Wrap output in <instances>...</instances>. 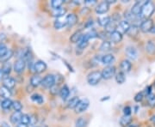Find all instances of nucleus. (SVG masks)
Here are the masks:
<instances>
[{"mask_svg": "<svg viewBox=\"0 0 155 127\" xmlns=\"http://www.w3.org/2000/svg\"><path fill=\"white\" fill-rule=\"evenodd\" d=\"M155 12V5L152 1H145L141 7V17L145 19H150Z\"/></svg>", "mask_w": 155, "mask_h": 127, "instance_id": "nucleus-1", "label": "nucleus"}, {"mask_svg": "<svg viewBox=\"0 0 155 127\" xmlns=\"http://www.w3.org/2000/svg\"><path fill=\"white\" fill-rule=\"evenodd\" d=\"M102 79V73L98 71H91L87 76V82L90 85H97Z\"/></svg>", "mask_w": 155, "mask_h": 127, "instance_id": "nucleus-2", "label": "nucleus"}, {"mask_svg": "<svg viewBox=\"0 0 155 127\" xmlns=\"http://www.w3.org/2000/svg\"><path fill=\"white\" fill-rule=\"evenodd\" d=\"M154 23H153V21L150 18V19H144L140 25V30L143 33H148V32H151L152 28L153 27Z\"/></svg>", "mask_w": 155, "mask_h": 127, "instance_id": "nucleus-3", "label": "nucleus"}, {"mask_svg": "<svg viewBox=\"0 0 155 127\" xmlns=\"http://www.w3.org/2000/svg\"><path fill=\"white\" fill-rule=\"evenodd\" d=\"M41 85L46 88H51L55 85V77L52 74H48L45 76L44 78H42Z\"/></svg>", "mask_w": 155, "mask_h": 127, "instance_id": "nucleus-4", "label": "nucleus"}, {"mask_svg": "<svg viewBox=\"0 0 155 127\" xmlns=\"http://www.w3.org/2000/svg\"><path fill=\"white\" fill-rule=\"evenodd\" d=\"M26 68V62L23 59H17L13 65V71L17 74H22Z\"/></svg>", "mask_w": 155, "mask_h": 127, "instance_id": "nucleus-5", "label": "nucleus"}, {"mask_svg": "<svg viewBox=\"0 0 155 127\" xmlns=\"http://www.w3.org/2000/svg\"><path fill=\"white\" fill-rule=\"evenodd\" d=\"M101 73H102V78L106 79V80H109V79H110V78H112L115 76V74H116V67H106L105 69L103 70V71L101 72Z\"/></svg>", "mask_w": 155, "mask_h": 127, "instance_id": "nucleus-6", "label": "nucleus"}, {"mask_svg": "<svg viewBox=\"0 0 155 127\" xmlns=\"http://www.w3.org/2000/svg\"><path fill=\"white\" fill-rule=\"evenodd\" d=\"M47 70V64L44 61L38 60L34 64L33 71L36 74H41Z\"/></svg>", "mask_w": 155, "mask_h": 127, "instance_id": "nucleus-7", "label": "nucleus"}, {"mask_svg": "<svg viewBox=\"0 0 155 127\" xmlns=\"http://www.w3.org/2000/svg\"><path fill=\"white\" fill-rule=\"evenodd\" d=\"M89 105H90V101L88 99L84 98V99L80 100L79 102L78 103L77 106L75 107L76 113H83L88 108Z\"/></svg>", "mask_w": 155, "mask_h": 127, "instance_id": "nucleus-8", "label": "nucleus"}, {"mask_svg": "<svg viewBox=\"0 0 155 127\" xmlns=\"http://www.w3.org/2000/svg\"><path fill=\"white\" fill-rule=\"evenodd\" d=\"M16 83H17V80L15 78H13L12 77H5L4 79H3V85L9 89H13L16 86Z\"/></svg>", "mask_w": 155, "mask_h": 127, "instance_id": "nucleus-9", "label": "nucleus"}, {"mask_svg": "<svg viewBox=\"0 0 155 127\" xmlns=\"http://www.w3.org/2000/svg\"><path fill=\"white\" fill-rule=\"evenodd\" d=\"M109 10H110V5L106 1H104V2H101L100 4H98V5L97 6L96 12L99 15H102L108 12Z\"/></svg>", "mask_w": 155, "mask_h": 127, "instance_id": "nucleus-10", "label": "nucleus"}, {"mask_svg": "<svg viewBox=\"0 0 155 127\" xmlns=\"http://www.w3.org/2000/svg\"><path fill=\"white\" fill-rule=\"evenodd\" d=\"M22 114L23 113H22V112H16V111H14L11 114V116H10V121H11V124H13V125L19 124L20 121H21Z\"/></svg>", "mask_w": 155, "mask_h": 127, "instance_id": "nucleus-11", "label": "nucleus"}, {"mask_svg": "<svg viewBox=\"0 0 155 127\" xmlns=\"http://www.w3.org/2000/svg\"><path fill=\"white\" fill-rule=\"evenodd\" d=\"M144 2H137V3H135L133 5L132 9H131V13L133 14L134 17H138V16L140 15V13H141V7L143 5Z\"/></svg>", "mask_w": 155, "mask_h": 127, "instance_id": "nucleus-12", "label": "nucleus"}, {"mask_svg": "<svg viewBox=\"0 0 155 127\" xmlns=\"http://www.w3.org/2000/svg\"><path fill=\"white\" fill-rule=\"evenodd\" d=\"M89 40L90 39L88 38V36H87V34H86V33L83 34L82 38L80 39L79 42L78 43V48L80 50L85 49V48L88 46Z\"/></svg>", "mask_w": 155, "mask_h": 127, "instance_id": "nucleus-13", "label": "nucleus"}, {"mask_svg": "<svg viewBox=\"0 0 155 127\" xmlns=\"http://www.w3.org/2000/svg\"><path fill=\"white\" fill-rule=\"evenodd\" d=\"M14 56V51L12 49H8L2 57H0V63L1 64H5L7 62H10L11 59Z\"/></svg>", "mask_w": 155, "mask_h": 127, "instance_id": "nucleus-14", "label": "nucleus"}, {"mask_svg": "<svg viewBox=\"0 0 155 127\" xmlns=\"http://www.w3.org/2000/svg\"><path fill=\"white\" fill-rule=\"evenodd\" d=\"M131 68H132V64H131L130 61L127 60V59H123L120 64V69L123 73L130 71Z\"/></svg>", "mask_w": 155, "mask_h": 127, "instance_id": "nucleus-15", "label": "nucleus"}, {"mask_svg": "<svg viewBox=\"0 0 155 127\" xmlns=\"http://www.w3.org/2000/svg\"><path fill=\"white\" fill-rule=\"evenodd\" d=\"M126 54L127 55V57L131 59H137V56H138V52L137 50L135 49L133 46H127L126 48Z\"/></svg>", "mask_w": 155, "mask_h": 127, "instance_id": "nucleus-16", "label": "nucleus"}, {"mask_svg": "<svg viewBox=\"0 0 155 127\" xmlns=\"http://www.w3.org/2000/svg\"><path fill=\"white\" fill-rule=\"evenodd\" d=\"M110 40L114 43H120L122 40V33L118 30L114 31L113 33H110Z\"/></svg>", "mask_w": 155, "mask_h": 127, "instance_id": "nucleus-17", "label": "nucleus"}, {"mask_svg": "<svg viewBox=\"0 0 155 127\" xmlns=\"http://www.w3.org/2000/svg\"><path fill=\"white\" fill-rule=\"evenodd\" d=\"M11 90L5 87L4 85L0 86V97L4 98V99H10L11 96Z\"/></svg>", "mask_w": 155, "mask_h": 127, "instance_id": "nucleus-18", "label": "nucleus"}, {"mask_svg": "<svg viewBox=\"0 0 155 127\" xmlns=\"http://www.w3.org/2000/svg\"><path fill=\"white\" fill-rule=\"evenodd\" d=\"M41 81H42V78H41L39 75H34L33 77H31V78H30V83L29 84L33 88H36L39 85L41 84Z\"/></svg>", "mask_w": 155, "mask_h": 127, "instance_id": "nucleus-19", "label": "nucleus"}, {"mask_svg": "<svg viewBox=\"0 0 155 127\" xmlns=\"http://www.w3.org/2000/svg\"><path fill=\"white\" fill-rule=\"evenodd\" d=\"M66 19H67V24L69 27L74 26L78 22V17L75 14H69V15H67Z\"/></svg>", "mask_w": 155, "mask_h": 127, "instance_id": "nucleus-20", "label": "nucleus"}, {"mask_svg": "<svg viewBox=\"0 0 155 127\" xmlns=\"http://www.w3.org/2000/svg\"><path fill=\"white\" fill-rule=\"evenodd\" d=\"M130 24H129V22H127V20H125V21H121V22H119V24H118V27L120 28V32L121 33H127V31H128V29L130 28Z\"/></svg>", "mask_w": 155, "mask_h": 127, "instance_id": "nucleus-21", "label": "nucleus"}, {"mask_svg": "<svg viewBox=\"0 0 155 127\" xmlns=\"http://www.w3.org/2000/svg\"><path fill=\"white\" fill-rule=\"evenodd\" d=\"M1 70H2V71L4 73L5 77H8L11 74V71H12V65H11L10 62L5 63V64L2 65Z\"/></svg>", "mask_w": 155, "mask_h": 127, "instance_id": "nucleus-22", "label": "nucleus"}, {"mask_svg": "<svg viewBox=\"0 0 155 127\" xmlns=\"http://www.w3.org/2000/svg\"><path fill=\"white\" fill-rule=\"evenodd\" d=\"M132 121H133V118H132V117L124 115V116H122V118H121V119H120V125L123 127L129 126L130 124L132 123Z\"/></svg>", "mask_w": 155, "mask_h": 127, "instance_id": "nucleus-23", "label": "nucleus"}, {"mask_svg": "<svg viewBox=\"0 0 155 127\" xmlns=\"http://www.w3.org/2000/svg\"><path fill=\"white\" fill-rule=\"evenodd\" d=\"M146 50L151 55H155V41L149 40L146 44Z\"/></svg>", "mask_w": 155, "mask_h": 127, "instance_id": "nucleus-24", "label": "nucleus"}, {"mask_svg": "<svg viewBox=\"0 0 155 127\" xmlns=\"http://www.w3.org/2000/svg\"><path fill=\"white\" fill-rule=\"evenodd\" d=\"M101 61L104 65H110L115 61V57L112 54H105L101 58Z\"/></svg>", "mask_w": 155, "mask_h": 127, "instance_id": "nucleus-25", "label": "nucleus"}, {"mask_svg": "<svg viewBox=\"0 0 155 127\" xmlns=\"http://www.w3.org/2000/svg\"><path fill=\"white\" fill-rule=\"evenodd\" d=\"M60 94H61V97L62 100H67L68 97H69V95H70V89L69 88L67 87V85H64L62 88H61V90H60Z\"/></svg>", "mask_w": 155, "mask_h": 127, "instance_id": "nucleus-26", "label": "nucleus"}, {"mask_svg": "<svg viewBox=\"0 0 155 127\" xmlns=\"http://www.w3.org/2000/svg\"><path fill=\"white\" fill-rule=\"evenodd\" d=\"M67 24V19L65 18H57V20H56L55 22H54V28L56 29H61V28H63Z\"/></svg>", "mask_w": 155, "mask_h": 127, "instance_id": "nucleus-27", "label": "nucleus"}, {"mask_svg": "<svg viewBox=\"0 0 155 127\" xmlns=\"http://www.w3.org/2000/svg\"><path fill=\"white\" fill-rule=\"evenodd\" d=\"M66 13H67V9L66 8H59V9H56V10L53 11L52 15H53V17L61 18L64 15H66Z\"/></svg>", "mask_w": 155, "mask_h": 127, "instance_id": "nucleus-28", "label": "nucleus"}, {"mask_svg": "<svg viewBox=\"0 0 155 127\" xmlns=\"http://www.w3.org/2000/svg\"><path fill=\"white\" fill-rule=\"evenodd\" d=\"M12 104H13V101L11 99H4L1 102V107L4 110H9L12 107Z\"/></svg>", "mask_w": 155, "mask_h": 127, "instance_id": "nucleus-29", "label": "nucleus"}, {"mask_svg": "<svg viewBox=\"0 0 155 127\" xmlns=\"http://www.w3.org/2000/svg\"><path fill=\"white\" fill-rule=\"evenodd\" d=\"M82 36H83V33H81L80 31H77L74 33H72V35L70 37V40L72 43H78V42H79L80 39L82 38Z\"/></svg>", "mask_w": 155, "mask_h": 127, "instance_id": "nucleus-30", "label": "nucleus"}, {"mask_svg": "<svg viewBox=\"0 0 155 127\" xmlns=\"http://www.w3.org/2000/svg\"><path fill=\"white\" fill-rule=\"evenodd\" d=\"M118 24H119V23H118ZM118 24H117L116 22H114V21H111V22L105 27V30L107 32H109V33H113L114 31H116V28H117Z\"/></svg>", "mask_w": 155, "mask_h": 127, "instance_id": "nucleus-31", "label": "nucleus"}, {"mask_svg": "<svg viewBox=\"0 0 155 127\" xmlns=\"http://www.w3.org/2000/svg\"><path fill=\"white\" fill-rule=\"evenodd\" d=\"M139 32H140V28L136 25H133V26H130V28L128 29L127 33L129 36H136L138 35Z\"/></svg>", "mask_w": 155, "mask_h": 127, "instance_id": "nucleus-32", "label": "nucleus"}, {"mask_svg": "<svg viewBox=\"0 0 155 127\" xmlns=\"http://www.w3.org/2000/svg\"><path fill=\"white\" fill-rule=\"evenodd\" d=\"M115 78H116V83H119V84H122V83H125V81H126L125 74L122 71L118 72V73L116 75V77H115Z\"/></svg>", "mask_w": 155, "mask_h": 127, "instance_id": "nucleus-33", "label": "nucleus"}, {"mask_svg": "<svg viewBox=\"0 0 155 127\" xmlns=\"http://www.w3.org/2000/svg\"><path fill=\"white\" fill-rule=\"evenodd\" d=\"M79 98L77 97V96H74V97H72V99L69 100V102H68V107L69 108H72V109H75V107L77 106L78 103L79 102Z\"/></svg>", "mask_w": 155, "mask_h": 127, "instance_id": "nucleus-34", "label": "nucleus"}, {"mask_svg": "<svg viewBox=\"0 0 155 127\" xmlns=\"http://www.w3.org/2000/svg\"><path fill=\"white\" fill-rule=\"evenodd\" d=\"M111 49V43L108 40H104L101 46H100V50L103 52H108Z\"/></svg>", "mask_w": 155, "mask_h": 127, "instance_id": "nucleus-35", "label": "nucleus"}, {"mask_svg": "<svg viewBox=\"0 0 155 127\" xmlns=\"http://www.w3.org/2000/svg\"><path fill=\"white\" fill-rule=\"evenodd\" d=\"M31 100L34 102H36L38 104H42L43 103V97L39 94H34L31 95Z\"/></svg>", "mask_w": 155, "mask_h": 127, "instance_id": "nucleus-36", "label": "nucleus"}, {"mask_svg": "<svg viewBox=\"0 0 155 127\" xmlns=\"http://www.w3.org/2000/svg\"><path fill=\"white\" fill-rule=\"evenodd\" d=\"M111 22L110 17H101L98 19V23L100 24V26H103V27H106L110 22Z\"/></svg>", "mask_w": 155, "mask_h": 127, "instance_id": "nucleus-37", "label": "nucleus"}, {"mask_svg": "<svg viewBox=\"0 0 155 127\" xmlns=\"http://www.w3.org/2000/svg\"><path fill=\"white\" fill-rule=\"evenodd\" d=\"M147 97V104L151 108H154L155 107V94H149Z\"/></svg>", "mask_w": 155, "mask_h": 127, "instance_id": "nucleus-38", "label": "nucleus"}, {"mask_svg": "<svg viewBox=\"0 0 155 127\" xmlns=\"http://www.w3.org/2000/svg\"><path fill=\"white\" fill-rule=\"evenodd\" d=\"M12 107L13 109L16 111V112H21L22 109V104L20 100H14L13 101V104H12Z\"/></svg>", "mask_w": 155, "mask_h": 127, "instance_id": "nucleus-39", "label": "nucleus"}, {"mask_svg": "<svg viewBox=\"0 0 155 127\" xmlns=\"http://www.w3.org/2000/svg\"><path fill=\"white\" fill-rule=\"evenodd\" d=\"M64 4V1L63 0H53L51 2V5L52 7L56 10V9H59V8H61L62 5Z\"/></svg>", "mask_w": 155, "mask_h": 127, "instance_id": "nucleus-40", "label": "nucleus"}, {"mask_svg": "<svg viewBox=\"0 0 155 127\" xmlns=\"http://www.w3.org/2000/svg\"><path fill=\"white\" fill-rule=\"evenodd\" d=\"M87 124V121L84 118H79L76 121V126L77 127H84Z\"/></svg>", "mask_w": 155, "mask_h": 127, "instance_id": "nucleus-41", "label": "nucleus"}, {"mask_svg": "<svg viewBox=\"0 0 155 127\" xmlns=\"http://www.w3.org/2000/svg\"><path fill=\"white\" fill-rule=\"evenodd\" d=\"M20 123L24 124V125H29L30 123V116L28 114H22V119H21V121Z\"/></svg>", "mask_w": 155, "mask_h": 127, "instance_id": "nucleus-42", "label": "nucleus"}, {"mask_svg": "<svg viewBox=\"0 0 155 127\" xmlns=\"http://www.w3.org/2000/svg\"><path fill=\"white\" fill-rule=\"evenodd\" d=\"M144 96L145 94L143 92H139V93H137V94L134 95V101L135 102H140V101H142Z\"/></svg>", "mask_w": 155, "mask_h": 127, "instance_id": "nucleus-43", "label": "nucleus"}, {"mask_svg": "<svg viewBox=\"0 0 155 127\" xmlns=\"http://www.w3.org/2000/svg\"><path fill=\"white\" fill-rule=\"evenodd\" d=\"M7 51H8L7 46L4 42H0V57L4 55Z\"/></svg>", "mask_w": 155, "mask_h": 127, "instance_id": "nucleus-44", "label": "nucleus"}, {"mask_svg": "<svg viewBox=\"0 0 155 127\" xmlns=\"http://www.w3.org/2000/svg\"><path fill=\"white\" fill-rule=\"evenodd\" d=\"M86 34H87L89 39H93V38H96V37L98 36V33H97L95 30H91V31H90V32L86 33Z\"/></svg>", "mask_w": 155, "mask_h": 127, "instance_id": "nucleus-45", "label": "nucleus"}, {"mask_svg": "<svg viewBox=\"0 0 155 127\" xmlns=\"http://www.w3.org/2000/svg\"><path fill=\"white\" fill-rule=\"evenodd\" d=\"M131 113H132V109H131V107H130L129 106H125V107L123 108V113H124V115H126V116H130Z\"/></svg>", "mask_w": 155, "mask_h": 127, "instance_id": "nucleus-46", "label": "nucleus"}, {"mask_svg": "<svg viewBox=\"0 0 155 127\" xmlns=\"http://www.w3.org/2000/svg\"><path fill=\"white\" fill-rule=\"evenodd\" d=\"M152 89H153V88H152V86H151V85H149V86H147L146 88H145V90L143 91V93H144L145 95L148 96L149 94H152Z\"/></svg>", "mask_w": 155, "mask_h": 127, "instance_id": "nucleus-47", "label": "nucleus"}, {"mask_svg": "<svg viewBox=\"0 0 155 127\" xmlns=\"http://www.w3.org/2000/svg\"><path fill=\"white\" fill-rule=\"evenodd\" d=\"M36 123H37V118H35V115L30 116V123H29V125L34 126L35 125H36Z\"/></svg>", "mask_w": 155, "mask_h": 127, "instance_id": "nucleus-48", "label": "nucleus"}, {"mask_svg": "<svg viewBox=\"0 0 155 127\" xmlns=\"http://www.w3.org/2000/svg\"><path fill=\"white\" fill-rule=\"evenodd\" d=\"M58 90H59V88H58V87H56L55 85H54V87H52V88H50V92L54 94H57V93H58Z\"/></svg>", "mask_w": 155, "mask_h": 127, "instance_id": "nucleus-49", "label": "nucleus"}, {"mask_svg": "<svg viewBox=\"0 0 155 127\" xmlns=\"http://www.w3.org/2000/svg\"><path fill=\"white\" fill-rule=\"evenodd\" d=\"M0 127H10L9 125V124L5 121H3L1 122V124H0Z\"/></svg>", "mask_w": 155, "mask_h": 127, "instance_id": "nucleus-50", "label": "nucleus"}, {"mask_svg": "<svg viewBox=\"0 0 155 127\" xmlns=\"http://www.w3.org/2000/svg\"><path fill=\"white\" fill-rule=\"evenodd\" d=\"M150 121L152 122V124L155 126V115H153V116H152L150 118Z\"/></svg>", "mask_w": 155, "mask_h": 127, "instance_id": "nucleus-51", "label": "nucleus"}, {"mask_svg": "<svg viewBox=\"0 0 155 127\" xmlns=\"http://www.w3.org/2000/svg\"><path fill=\"white\" fill-rule=\"evenodd\" d=\"M16 127H28V125H24V124H22V123H19V124H17Z\"/></svg>", "mask_w": 155, "mask_h": 127, "instance_id": "nucleus-52", "label": "nucleus"}, {"mask_svg": "<svg viewBox=\"0 0 155 127\" xmlns=\"http://www.w3.org/2000/svg\"><path fill=\"white\" fill-rule=\"evenodd\" d=\"M4 78H5V75H4V73H3L1 68H0V81H2L4 79Z\"/></svg>", "mask_w": 155, "mask_h": 127, "instance_id": "nucleus-53", "label": "nucleus"}, {"mask_svg": "<svg viewBox=\"0 0 155 127\" xmlns=\"http://www.w3.org/2000/svg\"><path fill=\"white\" fill-rule=\"evenodd\" d=\"M85 3L86 4H95L96 3V0H85Z\"/></svg>", "mask_w": 155, "mask_h": 127, "instance_id": "nucleus-54", "label": "nucleus"}, {"mask_svg": "<svg viewBox=\"0 0 155 127\" xmlns=\"http://www.w3.org/2000/svg\"><path fill=\"white\" fill-rule=\"evenodd\" d=\"M106 2H107L109 5H110V4H114V3H116V0H107Z\"/></svg>", "mask_w": 155, "mask_h": 127, "instance_id": "nucleus-55", "label": "nucleus"}, {"mask_svg": "<svg viewBox=\"0 0 155 127\" xmlns=\"http://www.w3.org/2000/svg\"><path fill=\"white\" fill-rule=\"evenodd\" d=\"M151 33H155V24L153 25V28H152V30H151Z\"/></svg>", "mask_w": 155, "mask_h": 127, "instance_id": "nucleus-56", "label": "nucleus"}, {"mask_svg": "<svg viewBox=\"0 0 155 127\" xmlns=\"http://www.w3.org/2000/svg\"><path fill=\"white\" fill-rule=\"evenodd\" d=\"M127 127H136L135 125H129V126H127Z\"/></svg>", "mask_w": 155, "mask_h": 127, "instance_id": "nucleus-57", "label": "nucleus"}, {"mask_svg": "<svg viewBox=\"0 0 155 127\" xmlns=\"http://www.w3.org/2000/svg\"><path fill=\"white\" fill-rule=\"evenodd\" d=\"M153 85H154V88H155V80H154V83H153Z\"/></svg>", "mask_w": 155, "mask_h": 127, "instance_id": "nucleus-58", "label": "nucleus"}, {"mask_svg": "<svg viewBox=\"0 0 155 127\" xmlns=\"http://www.w3.org/2000/svg\"><path fill=\"white\" fill-rule=\"evenodd\" d=\"M41 127H48L47 125H43V126H41Z\"/></svg>", "mask_w": 155, "mask_h": 127, "instance_id": "nucleus-59", "label": "nucleus"}, {"mask_svg": "<svg viewBox=\"0 0 155 127\" xmlns=\"http://www.w3.org/2000/svg\"><path fill=\"white\" fill-rule=\"evenodd\" d=\"M34 127H35V126H34Z\"/></svg>", "mask_w": 155, "mask_h": 127, "instance_id": "nucleus-60", "label": "nucleus"}]
</instances>
